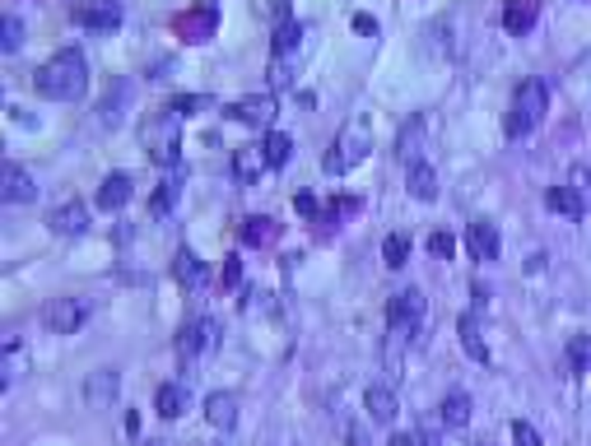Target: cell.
<instances>
[{
	"mask_svg": "<svg viewBox=\"0 0 591 446\" xmlns=\"http://www.w3.org/2000/svg\"><path fill=\"white\" fill-rule=\"evenodd\" d=\"M33 84H38V94L51 98V103H79L89 94V61L75 47H66L38 70Z\"/></svg>",
	"mask_w": 591,
	"mask_h": 446,
	"instance_id": "6da1fadb",
	"label": "cell"
},
{
	"mask_svg": "<svg viewBox=\"0 0 591 446\" xmlns=\"http://www.w3.org/2000/svg\"><path fill=\"white\" fill-rule=\"evenodd\" d=\"M545 112H550V84L541 75H531V79L517 84L513 107H507V117H503V130L513 139H522V135H531L535 126L545 121Z\"/></svg>",
	"mask_w": 591,
	"mask_h": 446,
	"instance_id": "7a4b0ae2",
	"label": "cell"
},
{
	"mask_svg": "<svg viewBox=\"0 0 591 446\" xmlns=\"http://www.w3.org/2000/svg\"><path fill=\"white\" fill-rule=\"evenodd\" d=\"M368 145H372L368 121H363V117H349V121L340 126V135H336L331 154L321 158V167H327L331 177H340V173H349V167H359V163L368 158Z\"/></svg>",
	"mask_w": 591,
	"mask_h": 446,
	"instance_id": "3957f363",
	"label": "cell"
},
{
	"mask_svg": "<svg viewBox=\"0 0 591 446\" xmlns=\"http://www.w3.org/2000/svg\"><path fill=\"white\" fill-rule=\"evenodd\" d=\"M140 139H145V149L158 167H173L177 163V145H182V117L173 107L164 112H154V117L140 121Z\"/></svg>",
	"mask_w": 591,
	"mask_h": 446,
	"instance_id": "277c9868",
	"label": "cell"
},
{
	"mask_svg": "<svg viewBox=\"0 0 591 446\" xmlns=\"http://www.w3.org/2000/svg\"><path fill=\"white\" fill-rule=\"evenodd\" d=\"M424 312H428V298H424L419 289L396 293V298L387 302V326H391V340L410 344L415 334H419V326H424Z\"/></svg>",
	"mask_w": 591,
	"mask_h": 446,
	"instance_id": "5b68a950",
	"label": "cell"
},
{
	"mask_svg": "<svg viewBox=\"0 0 591 446\" xmlns=\"http://www.w3.org/2000/svg\"><path fill=\"white\" fill-rule=\"evenodd\" d=\"M85 321H89V302L85 298H51L42 307V326L51 334H75Z\"/></svg>",
	"mask_w": 591,
	"mask_h": 446,
	"instance_id": "8992f818",
	"label": "cell"
},
{
	"mask_svg": "<svg viewBox=\"0 0 591 446\" xmlns=\"http://www.w3.org/2000/svg\"><path fill=\"white\" fill-rule=\"evenodd\" d=\"M214 28H219V10H214V5H192V10H182V14L173 19V33H177L182 42H192V47L210 42Z\"/></svg>",
	"mask_w": 591,
	"mask_h": 446,
	"instance_id": "52a82bcc",
	"label": "cell"
},
{
	"mask_svg": "<svg viewBox=\"0 0 591 446\" xmlns=\"http://www.w3.org/2000/svg\"><path fill=\"white\" fill-rule=\"evenodd\" d=\"M210 349H219V321L214 317H201L177 330V358H201Z\"/></svg>",
	"mask_w": 591,
	"mask_h": 446,
	"instance_id": "ba28073f",
	"label": "cell"
},
{
	"mask_svg": "<svg viewBox=\"0 0 591 446\" xmlns=\"http://www.w3.org/2000/svg\"><path fill=\"white\" fill-rule=\"evenodd\" d=\"M275 112H280L275 94H247V98L228 103V117H233L237 126H271Z\"/></svg>",
	"mask_w": 591,
	"mask_h": 446,
	"instance_id": "9c48e42d",
	"label": "cell"
},
{
	"mask_svg": "<svg viewBox=\"0 0 591 446\" xmlns=\"http://www.w3.org/2000/svg\"><path fill=\"white\" fill-rule=\"evenodd\" d=\"M47 228L57 233V237H79V233L89 228V210L79 205V201H66V205H57V210L47 214Z\"/></svg>",
	"mask_w": 591,
	"mask_h": 446,
	"instance_id": "30bf717a",
	"label": "cell"
},
{
	"mask_svg": "<svg viewBox=\"0 0 591 446\" xmlns=\"http://www.w3.org/2000/svg\"><path fill=\"white\" fill-rule=\"evenodd\" d=\"M424 135H428V117H410L406 126H400V135H396V158L406 163V167L424 163V158H419V154H424Z\"/></svg>",
	"mask_w": 591,
	"mask_h": 446,
	"instance_id": "8fae6325",
	"label": "cell"
},
{
	"mask_svg": "<svg viewBox=\"0 0 591 446\" xmlns=\"http://www.w3.org/2000/svg\"><path fill=\"white\" fill-rule=\"evenodd\" d=\"M466 246H470V256H475V261H498L503 237H498V228H494L489 219H475L470 228H466Z\"/></svg>",
	"mask_w": 591,
	"mask_h": 446,
	"instance_id": "7c38bea8",
	"label": "cell"
},
{
	"mask_svg": "<svg viewBox=\"0 0 591 446\" xmlns=\"http://www.w3.org/2000/svg\"><path fill=\"white\" fill-rule=\"evenodd\" d=\"M173 274H177V284H182V289H192V293L210 284V265L196 256V251H186V246L173 256Z\"/></svg>",
	"mask_w": 591,
	"mask_h": 446,
	"instance_id": "4fadbf2b",
	"label": "cell"
},
{
	"mask_svg": "<svg viewBox=\"0 0 591 446\" xmlns=\"http://www.w3.org/2000/svg\"><path fill=\"white\" fill-rule=\"evenodd\" d=\"M535 19H541V0H507V5H503V28H507L513 38L531 33Z\"/></svg>",
	"mask_w": 591,
	"mask_h": 446,
	"instance_id": "5bb4252c",
	"label": "cell"
},
{
	"mask_svg": "<svg viewBox=\"0 0 591 446\" xmlns=\"http://www.w3.org/2000/svg\"><path fill=\"white\" fill-rule=\"evenodd\" d=\"M205 418H210V428L233 433L237 428V396L233 390H214V396L205 400Z\"/></svg>",
	"mask_w": 591,
	"mask_h": 446,
	"instance_id": "9a60e30c",
	"label": "cell"
},
{
	"mask_svg": "<svg viewBox=\"0 0 591 446\" xmlns=\"http://www.w3.org/2000/svg\"><path fill=\"white\" fill-rule=\"evenodd\" d=\"M79 23H85L89 33H117L121 28V5L117 0H94V5L79 14Z\"/></svg>",
	"mask_w": 591,
	"mask_h": 446,
	"instance_id": "2e32d148",
	"label": "cell"
},
{
	"mask_svg": "<svg viewBox=\"0 0 591 446\" xmlns=\"http://www.w3.org/2000/svg\"><path fill=\"white\" fill-rule=\"evenodd\" d=\"M130 195H136V182L126 173H112L98 186V210H121V205H130Z\"/></svg>",
	"mask_w": 591,
	"mask_h": 446,
	"instance_id": "e0dca14e",
	"label": "cell"
},
{
	"mask_svg": "<svg viewBox=\"0 0 591 446\" xmlns=\"http://www.w3.org/2000/svg\"><path fill=\"white\" fill-rule=\"evenodd\" d=\"M112 400H117V372L103 368V372H94V377L85 381V405H89V409H107Z\"/></svg>",
	"mask_w": 591,
	"mask_h": 446,
	"instance_id": "ac0fdd59",
	"label": "cell"
},
{
	"mask_svg": "<svg viewBox=\"0 0 591 446\" xmlns=\"http://www.w3.org/2000/svg\"><path fill=\"white\" fill-rule=\"evenodd\" d=\"M545 205H550L554 214H563V219H582V214H587V201H582L578 186H550V191H545Z\"/></svg>",
	"mask_w": 591,
	"mask_h": 446,
	"instance_id": "d6986e66",
	"label": "cell"
},
{
	"mask_svg": "<svg viewBox=\"0 0 591 446\" xmlns=\"http://www.w3.org/2000/svg\"><path fill=\"white\" fill-rule=\"evenodd\" d=\"M363 409H368L372 424H391L396 418V390L391 386H368L363 390Z\"/></svg>",
	"mask_w": 591,
	"mask_h": 446,
	"instance_id": "ffe728a7",
	"label": "cell"
},
{
	"mask_svg": "<svg viewBox=\"0 0 591 446\" xmlns=\"http://www.w3.org/2000/svg\"><path fill=\"white\" fill-rule=\"evenodd\" d=\"M0 182H5V201H10V205H29V201H33V195H38V186H33V177H29V173H23V167H19V163H5V177H0Z\"/></svg>",
	"mask_w": 591,
	"mask_h": 446,
	"instance_id": "44dd1931",
	"label": "cell"
},
{
	"mask_svg": "<svg viewBox=\"0 0 591 446\" xmlns=\"http://www.w3.org/2000/svg\"><path fill=\"white\" fill-rule=\"evenodd\" d=\"M237 237H243L247 246H271V242L280 237V223H275L271 214H252V219H243Z\"/></svg>",
	"mask_w": 591,
	"mask_h": 446,
	"instance_id": "7402d4cb",
	"label": "cell"
},
{
	"mask_svg": "<svg viewBox=\"0 0 591 446\" xmlns=\"http://www.w3.org/2000/svg\"><path fill=\"white\" fill-rule=\"evenodd\" d=\"M186 405H192V390H186L182 381H168V386H158V396H154V409L164 414V418H182Z\"/></svg>",
	"mask_w": 591,
	"mask_h": 446,
	"instance_id": "603a6c76",
	"label": "cell"
},
{
	"mask_svg": "<svg viewBox=\"0 0 591 446\" xmlns=\"http://www.w3.org/2000/svg\"><path fill=\"white\" fill-rule=\"evenodd\" d=\"M438 424L452 428V433L470 424V396H466V390H452V396L438 405Z\"/></svg>",
	"mask_w": 591,
	"mask_h": 446,
	"instance_id": "cb8c5ba5",
	"label": "cell"
},
{
	"mask_svg": "<svg viewBox=\"0 0 591 446\" xmlns=\"http://www.w3.org/2000/svg\"><path fill=\"white\" fill-rule=\"evenodd\" d=\"M456 330H461V349L475 358V362H489V349H485V334H479V321L466 312L461 321H456Z\"/></svg>",
	"mask_w": 591,
	"mask_h": 446,
	"instance_id": "d4e9b609",
	"label": "cell"
},
{
	"mask_svg": "<svg viewBox=\"0 0 591 446\" xmlns=\"http://www.w3.org/2000/svg\"><path fill=\"white\" fill-rule=\"evenodd\" d=\"M410 195H415V201H438V173L428 163L410 167Z\"/></svg>",
	"mask_w": 591,
	"mask_h": 446,
	"instance_id": "484cf974",
	"label": "cell"
},
{
	"mask_svg": "<svg viewBox=\"0 0 591 446\" xmlns=\"http://www.w3.org/2000/svg\"><path fill=\"white\" fill-rule=\"evenodd\" d=\"M261 154H265V163H271V167H284L293 158V139L284 130H271V135H265V145H261Z\"/></svg>",
	"mask_w": 591,
	"mask_h": 446,
	"instance_id": "4316f807",
	"label": "cell"
},
{
	"mask_svg": "<svg viewBox=\"0 0 591 446\" xmlns=\"http://www.w3.org/2000/svg\"><path fill=\"white\" fill-rule=\"evenodd\" d=\"M126 98H130V84H126V79H117V84H112V98H107V103L98 107V112H103V126H117V121H121Z\"/></svg>",
	"mask_w": 591,
	"mask_h": 446,
	"instance_id": "83f0119b",
	"label": "cell"
},
{
	"mask_svg": "<svg viewBox=\"0 0 591 446\" xmlns=\"http://www.w3.org/2000/svg\"><path fill=\"white\" fill-rule=\"evenodd\" d=\"M299 38H303V23H299V19H284V23L275 28V38H271L275 56H289L293 47H299Z\"/></svg>",
	"mask_w": 591,
	"mask_h": 446,
	"instance_id": "f1b7e54d",
	"label": "cell"
},
{
	"mask_svg": "<svg viewBox=\"0 0 591 446\" xmlns=\"http://www.w3.org/2000/svg\"><path fill=\"white\" fill-rule=\"evenodd\" d=\"M382 261H387L391 270L406 265V261H410V237H406V233H391V237L382 242Z\"/></svg>",
	"mask_w": 591,
	"mask_h": 446,
	"instance_id": "f546056e",
	"label": "cell"
},
{
	"mask_svg": "<svg viewBox=\"0 0 591 446\" xmlns=\"http://www.w3.org/2000/svg\"><path fill=\"white\" fill-rule=\"evenodd\" d=\"M233 167H237V177H243V182H256L261 167H271V163H265V154H256V149H237Z\"/></svg>",
	"mask_w": 591,
	"mask_h": 446,
	"instance_id": "4dcf8cb0",
	"label": "cell"
},
{
	"mask_svg": "<svg viewBox=\"0 0 591 446\" xmlns=\"http://www.w3.org/2000/svg\"><path fill=\"white\" fill-rule=\"evenodd\" d=\"M177 191H182V186H177V177H168L164 186L154 191V201H149V214H168V210L177 205Z\"/></svg>",
	"mask_w": 591,
	"mask_h": 446,
	"instance_id": "1f68e13d",
	"label": "cell"
},
{
	"mask_svg": "<svg viewBox=\"0 0 591 446\" xmlns=\"http://www.w3.org/2000/svg\"><path fill=\"white\" fill-rule=\"evenodd\" d=\"M569 362H573V372H587V362H591V340L587 334H573L569 340Z\"/></svg>",
	"mask_w": 591,
	"mask_h": 446,
	"instance_id": "d6a6232c",
	"label": "cell"
},
{
	"mask_svg": "<svg viewBox=\"0 0 591 446\" xmlns=\"http://www.w3.org/2000/svg\"><path fill=\"white\" fill-rule=\"evenodd\" d=\"M452 251H456L452 233H434V237H428V256H434V261H452Z\"/></svg>",
	"mask_w": 591,
	"mask_h": 446,
	"instance_id": "836d02e7",
	"label": "cell"
},
{
	"mask_svg": "<svg viewBox=\"0 0 591 446\" xmlns=\"http://www.w3.org/2000/svg\"><path fill=\"white\" fill-rule=\"evenodd\" d=\"M168 107L182 117V112H205V107H214V103H210V98H201V94H182V98H173Z\"/></svg>",
	"mask_w": 591,
	"mask_h": 446,
	"instance_id": "e575fe53",
	"label": "cell"
},
{
	"mask_svg": "<svg viewBox=\"0 0 591 446\" xmlns=\"http://www.w3.org/2000/svg\"><path fill=\"white\" fill-rule=\"evenodd\" d=\"M513 442H517V446H545V442H541V433H535V428L526 424V418H517V424H513Z\"/></svg>",
	"mask_w": 591,
	"mask_h": 446,
	"instance_id": "d590c367",
	"label": "cell"
},
{
	"mask_svg": "<svg viewBox=\"0 0 591 446\" xmlns=\"http://www.w3.org/2000/svg\"><path fill=\"white\" fill-rule=\"evenodd\" d=\"M0 42H5V51H19V42H23V23L10 14L5 19V38H0Z\"/></svg>",
	"mask_w": 591,
	"mask_h": 446,
	"instance_id": "8d00e7d4",
	"label": "cell"
},
{
	"mask_svg": "<svg viewBox=\"0 0 591 446\" xmlns=\"http://www.w3.org/2000/svg\"><path fill=\"white\" fill-rule=\"evenodd\" d=\"M573 186L582 191V201L591 205V167H587V163H578V167H573Z\"/></svg>",
	"mask_w": 591,
	"mask_h": 446,
	"instance_id": "74e56055",
	"label": "cell"
},
{
	"mask_svg": "<svg viewBox=\"0 0 591 446\" xmlns=\"http://www.w3.org/2000/svg\"><path fill=\"white\" fill-rule=\"evenodd\" d=\"M293 210H299L303 219H317V195H308V191H303L299 201H293Z\"/></svg>",
	"mask_w": 591,
	"mask_h": 446,
	"instance_id": "f35d334b",
	"label": "cell"
},
{
	"mask_svg": "<svg viewBox=\"0 0 591 446\" xmlns=\"http://www.w3.org/2000/svg\"><path fill=\"white\" fill-rule=\"evenodd\" d=\"M354 33H378V19H372V14H354Z\"/></svg>",
	"mask_w": 591,
	"mask_h": 446,
	"instance_id": "ab89813d",
	"label": "cell"
},
{
	"mask_svg": "<svg viewBox=\"0 0 591 446\" xmlns=\"http://www.w3.org/2000/svg\"><path fill=\"white\" fill-rule=\"evenodd\" d=\"M391 446H424V433H396Z\"/></svg>",
	"mask_w": 591,
	"mask_h": 446,
	"instance_id": "60d3db41",
	"label": "cell"
},
{
	"mask_svg": "<svg viewBox=\"0 0 591 446\" xmlns=\"http://www.w3.org/2000/svg\"><path fill=\"white\" fill-rule=\"evenodd\" d=\"M237 279H243V261H228V265H224V284L233 289V284H237Z\"/></svg>",
	"mask_w": 591,
	"mask_h": 446,
	"instance_id": "b9f144b4",
	"label": "cell"
},
{
	"mask_svg": "<svg viewBox=\"0 0 591 446\" xmlns=\"http://www.w3.org/2000/svg\"><path fill=\"white\" fill-rule=\"evenodd\" d=\"M14 368H19V349L10 344V353H5V386L14 381Z\"/></svg>",
	"mask_w": 591,
	"mask_h": 446,
	"instance_id": "7bdbcfd3",
	"label": "cell"
}]
</instances>
